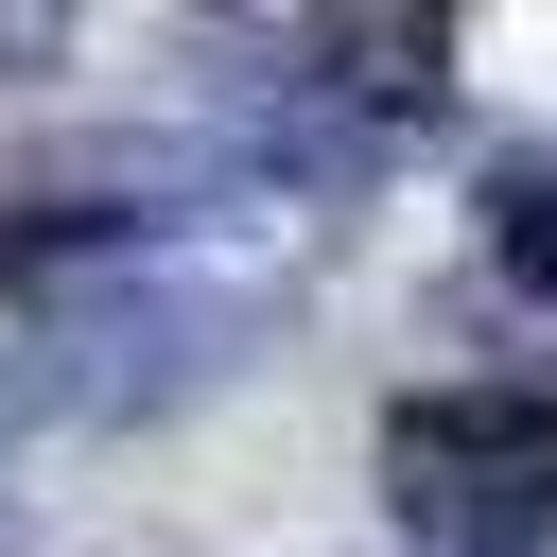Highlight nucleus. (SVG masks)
Returning <instances> with one entry per match:
<instances>
[{
    "label": "nucleus",
    "instance_id": "nucleus-2",
    "mask_svg": "<svg viewBox=\"0 0 557 557\" xmlns=\"http://www.w3.org/2000/svg\"><path fill=\"white\" fill-rule=\"evenodd\" d=\"M418 557H557V453H383Z\"/></svg>",
    "mask_w": 557,
    "mask_h": 557
},
{
    "label": "nucleus",
    "instance_id": "nucleus-6",
    "mask_svg": "<svg viewBox=\"0 0 557 557\" xmlns=\"http://www.w3.org/2000/svg\"><path fill=\"white\" fill-rule=\"evenodd\" d=\"M0 52H35V35H17V17H0Z\"/></svg>",
    "mask_w": 557,
    "mask_h": 557
},
{
    "label": "nucleus",
    "instance_id": "nucleus-5",
    "mask_svg": "<svg viewBox=\"0 0 557 557\" xmlns=\"http://www.w3.org/2000/svg\"><path fill=\"white\" fill-rule=\"evenodd\" d=\"M0 557H35V522H17V505H0Z\"/></svg>",
    "mask_w": 557,
    "mask_h": 557
},
{
    "label": "nucleus",
    "instance_id": "nucleus-1",
    "mask_svg": "<svg viewBox=\"0 0 557 557\" xmlns=\"http://www.w3.org/2000/svg\"><path fill=\"white\" fill-rule=\"evenodd\" d=\"M278 313L226 296V278H87L52 296L17 348H0V435L17 418H157V400H209Z\"/></svg>",
    "mask_w": 557,
    "mask_h": 557
},
{
    "label": "nucleus",
    "instance_id": "nucleus-3",
    "mask_svg": "<svg viewBox=\"0 0 557 557\" xmlns=\"http://www.w3.org/2000/svg\"><path fill=\"white\" fill-rule=\"evenodd\" d=\"M296 87L383 139V122H418L453 87V17H296Z\"/></svg>",
    "mask_w": 557,
    "mask_h": 557
},
{
    "label": "nucleus",
    "instance_id": "nucleus-4",
    "mask_svg": "<svg viewBox=\"0 0 557 557\" xmlns=\"http://www.w3.org/2000/svg\"><path fill=\"white\" fill-rule=\"evenodd\" d=\"M470 209H487V278L505 296H557V139H505L470 174Z\"/></svg>",
    "mask_w": 557,
    "mask_h": 557
}]
</instances>
